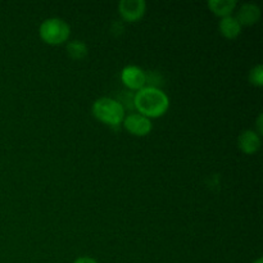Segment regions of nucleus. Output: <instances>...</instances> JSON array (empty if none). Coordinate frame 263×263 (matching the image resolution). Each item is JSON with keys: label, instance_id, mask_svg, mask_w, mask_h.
Listing matches in <instances>:
<instances>
[{"label": "nucleus", "instance_id": "nucleus-10", "mask_svg": "<svg viewBox=\"0 0 263 263\" xmlns=\"http://www.w3.org/2000/svg\"><path fill=\"white\" fill-rule=\"evenodd\" d=\"M236 0H210L208 2V7L212 10L215 14L220 15V17H228L231 14L236 7Z\"/></svg>", "mask_w": 263, "mask_h": 263}, {"label": "nucleus", "instance_id": "nucleus-1", "mask_svg": "<svg viewBox=\"0 0 263 263\" xmlns=\"http://www.w3.org/2000/svg\"><path fill=\"white\" fill-rule=\"evenodd\" d=\"M134 105L140 112V115L148 118H157L167 112L170 100L162 90L148 86L136 92L134 97Z\"/></svg>", "mask_w": 263, "mask_h": 263}, {"label": "nucleus", "instance_id": "nucleus-5", "mask_svg": "<svg viewBox=\"0 0 263 263\" xmlns=\"http://www.w3.org/2000/svg\"><path fill=\"white\" fill-rule=\"evenodd\" d=\"M146 9V3L144 0H122L118 4V12L123 20L135 22L140 20Z\"/></svg>", "mask_w": 263, "mask_h": 263}, {"label": "nucleus", "instance_id": "nucleus-2", "mask_svg": "<svg viewBox=\"0 0 263 263\" xmlns=\"http://www.w3.org/2000/svg\"><path fill=\"white\" fill-rule=\"evenodd\" d=\"M92 115L105 125L117 126L125 118V109L117 100L110 98H100L92 104Z\"/></svg>", "mask_w": 263, "mask_h": 263}, {"label": "nucleus", "instance_id": "nucleus-11", "mask_svg": "<svg viewBox=\"0 0 263 263\" xmlns=\"http://www.w3.org/2000/svg\"><path fill=\"white\" fill-rule=\"evenodd\" d=\"M67 51L68 55L73 59H82L87 55V46L82 41H71L67 45Z\"/></svg>", "mask_w": 263, "mask_h": 263}, {"label": "nucleus", "instance_id": "nucleus-4", "mask_svg": "<svg viewBox=\"0 0 263 263\" xmlns=\"http://www.w3.org/2000/svg\"><path fill=\"white\" fill-rule=\"evenodd\" d=\"M123 126L128 133L135 136H145L152 130L151 120L140 113H131L123 118Z\"/></svg>", "mask_w": 263, "mask_h": 263}, {"label": "nucleus", "instance_id": "nucleus-13", "mask_svg": "<svg viewBox=\"0 0 263 263\" xmlns=\"http://www.w3.org/2000/svg\"><path fill=\"white\" fill-rule=\"evenodd\" d=\"M73 263H98V262L95 261L94 258H91V257H80V258H77Z\"/></svg>", "mask_w": 263, "mask_h": 263}, {"label": "nucleus", "instance_id": "nucleus-7", "mask_svg": "<svg viewBox=\"0 0 263 263\" xmlns=\"http://www.w3.org/2000/svg\"><path fill=\"white\" fill-rule=\"evenodd\" d=\"M236 20L241 26H252L257 23L261 18V9L253 3H246L240 7L236 14Z\"/></svg>", "mask_w": 263, "mask_h": 263}, {"label": "nucleus", "instance_id": "nucleus-14", "mask_svg": "<svg viewBox=\"0 0 263 263\" xmlns=\"http://www.w3.org/2000/svg\"><path fill=\"white\" fill-rule=\"evenodd\" d=\"M262 118H263V116L262 115H259V117H258V121H257V128H258V135H261V134L263 133V128H262Z\"/></svg>", "mask_w": 263, "mask_h": 263}, {"label": "nucleus", "instance_id": "nucleus-3", "mask_svg": "<svg viewBox=\"0 0 263 263\" xmlns=\"http://www.w3.org/2000/svg\"><path fill=\"white\" fill-rule=\"evenodd\" d=\"M39 32H40V37L45 43L58 45L69 37L71 28L68 23L61 18H48L41 23Z\"/></svg>", "mask_w": 263, "mask_h": 263}, {"label": "nucleus", "instance_id": "nucleus-12", "mask_svg": "<svg viewBox=\"0 0 263 263\" xmlns=\"http://www.w3.org/2000/svg\"><path fill=\"white\" fill-rule=\"evenodd\" d=\"M249 81L253 84L254 86H262L263 85V67L261 64L256 66L254 68L251 69L249 73Z\"/></svg>", "mask_w": 263, "mask_h": 263}, {"label": "nucleus", "instance_id": "nucleus-15", "mask_svg": "<svg viewBox=\"0 0 263 263\" xmlns=\"http://www.w3.org/2000/svg\"><path fill=\"white\" fill-rule=\"evenodd\" d=\"M253 263H263V259L262 258H258L256 262H253Z\"/></svg>", "mask_w": 263, "mask_h": 263}, {"label": "nucleus", "instance_id": "nucleus-9", "mask_svg": "<svg viewBox=\"0 0 263 263\" xmlns=\"http://www.w3.org/2000/svg\"><path fill=\"white\" fill-rule=\"evenodd\" d=\"M218 27H220V32L228 39H235L236 36H239V33L241 31V25L233 15L223 17L220 21V26Z\"/></svg>", "mask_w": 263, "mask_h": 263}, {"label": "nucleus", "instance_id": "nucleus-8", "mask_svg": "<svg viewBox=\"0 0 263 263\" xmlns=\"http://www.w3.org/2000/svg\"><path fill=\"white\" fill-rule=\"evenodd\" d=\"M238 144L241 152H244L246 154H253L261 146V138L253 130H247L240 134Z\"/></svg>", "mask_w": 263, "mask_h": 263}, {"label": "nucleus", "instance_id": "nucleus-6", "mask_svg": "<svg viewBox=\"0 0 263 263\" xmlns=\"http://www.w3.org/2000/svg\"><path fill=\"white\" fill-rule=\"evenodd\" d=\"M121 80H122L123 84L127 87L133 90H140L143 89L144 85L146 82V76L143 72V69H140L136 66H127L122 69L121 72Z\"/></svg>", "mask_w": 263, "mask_h": 263}]
</instances>
